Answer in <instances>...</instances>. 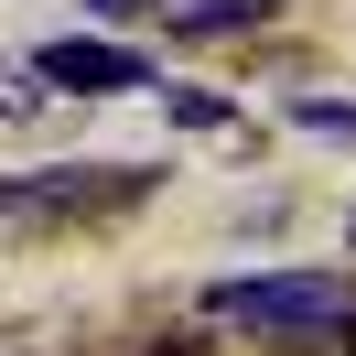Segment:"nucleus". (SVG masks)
<instances>
[{"label":"nucleus","mask_w":356,"mask_h":356,"mask_svg":"<svg viewBox=\"0 0 356 356\" xmlns=\"http://www.w3.org/2000/svg\"><path fill=\"white\" fill-rule=\"evenodd\" d=\"M152 173L140 162H54V173L0 184V227H76V216H108V205H140Z\"/></svg>","instance_id":"1"},{"label":"nucleus","mask_w":356,"mask_h":356,"mask_svg":"<svg viewBox=\"0 0 356 356\" xmlns=\"http://www.w3.org/2000/svg\"><path fill=\"white\" fill-rule=\"evenodd\" d=\"M216 324H259V334H334L346 324V281L324 270H270V281H216L205 291Z\"/></svg>","instance_id":"2"},{"label":"nucleus","mask_w":356,"mask_h":356,"mask_svg":"<svg viewBox=\"0 0 356 356\" xmlns=\"http://www.w3.org/2000/svg\"><path fill=\"white\" fill-rule=\"evenodd\" d=\"M33 76H44V87H65V97H119V87H152V65H140L130 44H97V33H65V44H44V54H33Z\"/></svg>","instance_id":"3"},{"label":"nucleus","mask_w":356,"mask_h":356,"mask_svg":"<svg viewBox=\"0 0 356 356\" xmlns=\"http://www.w3.org/2000/svg\"><path fill=\"white\" fill-rule=\"evenodd\" d=\"M281 0H184L173 11V33H248V22H270Z\"/></svg>","instance_id":"4"},{"label":"nucleus","mask_w":356,"mask_h":356,"mask_svg":"<svg viewBox=\"0 0 356 356\" xmlns=\"http://www.w3.org/2000/svg\"><path fill=\"white\" fill-rule=\"evenodd\" d=\"M291 119L324 130V140H356V108H346V97H291Z\"/></svg>","instance_id":"5"},{"label":"nucleus","mask_w":356,"mask_h":356,"mask_svg":"<svg viewBox=\"0 0 356 356\" xmlns=\"http://www.w3.org/2000/svg\"><path fill=\"white\" fill-rule=\"evenodd\" d=\"M162 108H173L184 130H227V97H195V87H173V97H162Z\"/></svg>","instance_id":"6"},{"label":"nucleus","mask_w":356,"mask_h":356,"mask_svg":"<svg viewBox=\"0 0 356 356\" xmlns=\"http://www.w3.org/2000/svg\"><path fill=\"white\" fill-rule=\"evenodd\" d=\"M97 22H140V11H152V0H87Z\"/></svg>","instance_id":"7"},{"label":"nucleus","mask_w":356,"mask_h":356,"mask_svg":"<svg viewBox=\"0 0 356 356\" xmlns=\"http://www.w3.org/2000/svg\"><path fill=\"white\" fill-rule=\"evenodd\" d=\"M33 108V87H11V76H0V119H22Z\"/></svg>","instance_id":"8"}]
</instances>
